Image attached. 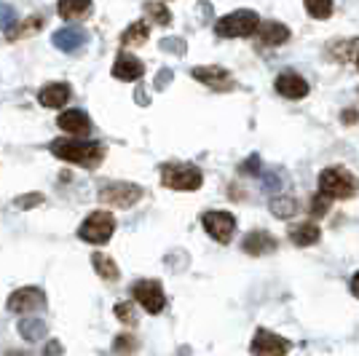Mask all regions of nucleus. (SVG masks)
I'll use <instances>...</instances> for the list:
<instances>
[{
  "mask_svg": "<svg viewBox=\"0 0 359 356\" xmlns=\"http://www.w3.org/2000/svg\"><path fill=\"white\" fill-rule=\"evenodd\" d=\"M48 150L60 158V161L75 163V166H83V169H97L100 163L105 161V145L100 142H83V139H54Z\"/></svg>",
  "mask_w": 359,
  "mask_h": 356,
  "instance_id": "obj_1",
  "label": "nucleus"
},
{
  "mask_svg": "<svg viewBox=\"0 0 359 356\" xmlns=\"http://www.w3.org/2000/svg\"><path fill=\"white\" fill-rule=\"evenodd\" d=\"M319 191L330 198H351V196H357L359 191V179L344 169V166H330L325 169L322 174H319Z\"/></svg>",
  "mask_w": 359,
  "mask_h": 356,
  "instance_id": "obj_2",
  "label": "nucleus"
},
{
  "mask_svg": "<svg viewBox=\"0 0 359 356\" xmlns=\"http://www.w3.org/2000/svg\"><path fill=\"white\" fill-rule=\"evenodd\" d=\"M257 27H260V16L250 8H241V11L223 16L215 25V35L217 38H247V35H255Z\"/></svg>",
  "mask_w": 359,
  "mask_h": 356,
  "instance_id": "obj_3",
  "label": "nucleus"
},
{
  "mask_svg": "<svg viewBox=\"0 0 359 356\" xmlns=\"http://www.w3.org/2000/svg\"><path fill=\"white\" fill-rule=\"evenodd\" d=\"M161 182L169 191H198L204 174L191 163H164L161 166Z\"/></svg>",
  "mask_w": 359,
  "mask_h": 356,
  "instance_id": "obj_4",
  "label": "nucleus"
},
{
  "mask_svg": "<svg viewBox=\"0 0 359 356\" xmlns=\"http://www.w3.org/2000/svg\"><path fill=\"white\" fill-rule=\"evenodd\" d=\"M142 198V188L135 182H110L100 188V201L113 209H129Z\"/></svg>",
  "mask_w": 359,
  "mask_h": 356,
  "instance_id": "obj_5",
  "label": "nucleus"
},
{
  "mask_svg": "<svg viewBox=\"0 0 359 356\" xmlns=\"http://www.w3.org/2000/svg\"><path fill=\"white\" fill-rule=\"evenodd\" d=\"M113 231H116V217L110 212H94L81 223L78 236L83 241H89V244H107Z\"/></svg>",
  "mask_w": 359,
  "mask_h": 356,
  "instance_id": "obj_6",
  "label": "nucleus"
},
{
  "mask_svg": "<svg viewBox=\"0 0 359 356\" xmlns=\"http://www.w3.org/2000/svg\"><path fill=\"white\" fill-rule=\"evenodd\" d=\"M201 225H204V231H207L215 241L228 244V241L233 238V231H236V217H233L231 212H207V214L201 217Z\"/></svg>",
  "mask_w": 359,
  "mask_h": 356,
  "instance_id": "obj_7",
  "label": "nucleus"
},
{
  "mask_svg": "<svg viewBox=\"0 0 359 356\" xmlns=\"http://www.w3.org/2000/svg\"><path fill=\"white\" fill-rule=\"evenodd\" d=\"M132 295L148 313H161L166 308V295L158 282H137Z\"/></svg>",
  "mask_w": 359,
  "mask_h": 356,
  "instance_id": "obj_8",
  "label": "nucleus"
},
{
  "mask_svg": "<svg viewBox=\"0 0 359 356\" xmlns=\"http://www.w3.org/2000/svg\"><path fill=\"white\" fill-rule=\"evenodd\" d=\"M43 306H46V297L38 287H22V289H16L14 295L8 297V311L22 313V316L41 311Z\"/></svg>",
  "mask_w": 359,
  "mask_h": 356,
  "instance_id": "obj_9",
  "label": "nucleus"
},
{
  "mask_svg": "<svg viewBox=\"0 0 359 356\" xmlns=\"http://www.w3.org/2000/svg\"><path fill=\"white\" fill-rule=\"evenodd\" d=\"M198 83H204V86H210L215 91H231L236 86V81H233V75L223 70V67H215V64H207V67H194L191 70Z\"/></svg>",
  "mask_w": 359,
  "mask_h": 356,
  "instance_id": "obj_10",
  "label": "nucleus"
},
{
  "mask_svg": "<svg viewBox=\"0 0 359 356\" xmlns=\"http://www.w3.org/2000/svg\"><path fill=\"white\" fill-rule=\"evenodd\" d=\"M250 351L252 354H287L290 351V343L285 338H279L276 332H271V329H257Z\"/></svg>",
  "mask_w": 359,
  "mask_h": 356,
  "instance_id": "obj_11",
  "label": "nucleus"
},
{
  "mask_svg": "<svg viewBox=\"0 0 359 356\" xmlns=\"http://www.w3.org/2000/svg\"><path fill=\"white\" fill-rule=\"evenodd\" d=\"M57 126L70 137H86L91 132V121L83 110H65L57 118Z\"/></svg>",
  "mask_w": 359,
  "mask_h": 356,
  "instance_id": "obj_12",
  "label": "nucleus"
},
{
  "mask_svg": "<svg viewBox=\"0 0 359 356\" xmlns=\"http://www.w3.org/2000/svg\"><path fill=\"white\" fill-rule=\"evenodd\" d=\"M276 91L287 97V100H303L306 94H309V83H306V78L298 73H282L276 78Z\"/></svg>",
  "mask_w": 359,
  "mask_h": 356,
  "instance_id": "obj_13",
  "label": "nucleus"
},
{
  "mask_svg": "<svg viewBox=\"0 0 359 356\" xmlns=\"http://www.w3.org/2000/svg\"><path fill=\"white\" fill-rule=\"evenodd\" d=\"M276 247H279V241L271 236L269 231H252V233H247V238L241 241V249L247 254H252V257L273 252Z\"/></svg>",
  "mask_w": 359,
  "mask_h": 356,
  "instance_id": "obj_14",
  "label": "nucleus"
},
{
  "mask_svg": "<svg viewBox=\"0 0 359 356\" xmlns=\"http://www.w3.org/2000/svg\"><path fill=\"white\" fill-rule=\"evenodd\" d=\"M145 75V64L132 57V54H118L116 57V64H113V78H118V81H140Z\"/></svg>",
  "mask_w": 359,
  "mask_h": 356,
  "instance_id": "obj_15",
  "label": "nucleus"
},
{
  "mask_svg": "<svg viewBox=\"0 0 359 356\" xmlns=\"http://www.w3.org/2000/svg\"><path fill=\"white\" fill-rule=\"evenodd\" d=\"M54 46L60 48V51H65V54H75L78 48H83V43H86V35H83V30H78V27H65V30L54 32Z\"/></svg>",
  "mask_w": 359,
  "mask_h": 356,
  "instance_id": "obj_16",
  "label": "nucleus"
},
{
  "mask_svg": "<svg viewBox=\"0 0 359 356\" xmlns=\"http://www.w3.org/2000/svg\"><path fill=\"white\" fill-rule=\"evenodd\" d=\"M43 25H46L43 16L32 14V16H27V19H22V22H14V25L6 30V35H8V41H22V38H30L35 32H41Z\"/></svg>",
  "mask_w": 359,
  "mask_h": 356,
  "instance_id": "obj_17",
  "label": "nucleus"
},
{
  "mask_svg": "<svg viewBox=\"0 0 359 356\" xmlns=\"http://www.w3.org/2000/svg\"><path fill=\"white\" fill-rule=\"evenodd\" d=\"M67 100H70V86L67 83H48L38 94V102L43 107H65Z\"/></svg>",
  "mask_w": 359,
  "mask_h": 356,
  "instance_id": "obj_18",
  "label": "nucleus"
},
{
  "mask_svg": "<svg viewBox=\"0 0 359 356\" xmlns=\"http://www.w3.org/2000/svg\"><path fill=\"white\" fill-rule=\"evenodd\" d=\"M257 38L266 46H282L290 41V30H287L285 25H279V22H263L257 27Z\"/></svg>",
  "mask_w": 359,
  "mask_h": 356,
  "instance_id": "obj_19",
  "label": "nucleus"
},
{
  "mask_svg": "<svg viewBox=\"0 0 359 356\" xmlns=\"http://www.w3.org/2000/svg\"><path fill=\"white\" fill-rule=\"evenodd\" d=\"M319 236H322V231L314 223H300L290 228V241L295 247H311V244L319 241Z\"/></svg>",
  "mask_w": 359,
  "mask_h": 356,
  "instance_id": "obj_20",
  "label": "nucleus"
},
{
  "mask_svg": "<svg viewBox=\"0 0 359 356\" xmlns=\"http://www.w3.org/2000/svg\"><path fill=\"white\" fill-rule=\"evenodd\" d=\"M16 329H19V335H22L25 341H30V343H38L46 338V324L41 319H35V316H27V313H25V319L16 324Z\"/></svg>",
  "mask_w": 359,
  "mask_h": 356,
  "instance_id": "obj_21",
  "label": "nucleus"
},
{
  "mask_svg": "<svg viewBox=\"0 0 359 356\" xmlns=\"http://www.w3.org/2000/svg\"><path fill=\"white\" fill-rule=\"evenodd\" d=\"M57 11L62 19H83L91 11V0H60Z\"/></svg>",
  "mask_w": 359,
  "mask_h": 356,
  "instance_id": "obj_22",
  "label": "nucleus"
},
{
  "mask_svg": "<svg viewBox=\"0 0 359 356\" xmlns=\"http://www.w3.org/2000/svg\"><path fill=\"white\" fill-rule=\"evenodd\" d=\"M91 266H94V271L105 279V282H118V266L110 260V257H105L102 252H94L91 254Z\"/></svg>",
  "mask_w": 359,
  "mask_h": 356,
  "instance_id": "obj_23",
  "label": "nucleus"
},
{
  "mask_svg": "<svg viewBox=\"0 0 359 356\" xmlns=\"http://www.w3.org/2000/svg\"><path fill=\"white\" fill-rule=\"evenodd\" d=\"M298 212V201L292 196H279V198H271V214L279 217V220H287Z\"/></svg>",
  "mask_w": 359,
  "mask_h": 356,
  "instance_id": "obj_24",
  "label": "nucleus"
},
{
  "mask_svg": "<svg viewBox=\"0 0 359 356\" xmlns=\"http://www.w3.org/2000/svg\"><path fill=\"white\" fill-rule=\"evenodd\" d=\"M145 38H148V25L145 22H135L132 27H126L121 32V43L123 46H142Z\"/></svg>",
  "mask_w": 359,
  "mask_h": 356,
  "instance_id": "obj_25",
  "label": "nucleus"
},
{
  "mask_svg": "<svg viewBox=\"0 0 359 356\" xmlns=\"http://www.w3.org/2000/svg\"><path fill=\"white\" fill-rule=\"evenodd\" d=\"M303 3H306V11L314 19H330L332 14V0H303Z\"/></svg>",
  "mask_w": 359,
  "mask_h": 356,
  "instance_id": "obj_26",
  "label": "nucleus"
},
{
  "mask_svg": "<svg viewBox=\"0 0 359 356\" xmlns=\"http://www.w3.org/2000/svg\"><path fill=\"white\" fill-rule=\"evenodd\" d=\"M145 14H148L156 25H161V27H166V25L172 22V14L166 11L164 3H145Z\"/></svg>",
  "mask_w": 359,
  "mask_h": 356,
  "instance_id": "obj_27",
  "label": "nucleus"
},
{
  "mask_svg": "<svg viewBox=\"0 0 359 356\" xmlns=\"http://www.w3.org/2000/svg\"><path fill=\"white\" fill-rule=\"evenodd\" d=\"M327 209H330V196H325L322 191H319V196L311 201V214H314V217H325Z\"/></svg>",
  "mask_w": 359,
  "mask_h": 356,
  "instance_id": "obj_28",
  "label": "nucleus"
},
{
  "mask_svg": "<svg viewBox=\"0 0 359 356\" xmlns=\"http://www.w3.org/2000/svg\"><path fill=\"white\" fill-rule=\"evenodd\" d=\"M19 209H30V207H38V204H43V196L41 193H30V196H19L14 201Z\"/></svg>",
  "mask_w": 359,
  "mask_h": 356,
  "instance_id": "obj_29",
  "label": "nucleus"
},
{
  "mask_svg": "<svg viewBox=\"0 0 359 356\" xmlns=\"http://www.w3.org/2000/svg\"><path fill=\"white\" fill-rule=\"evenodd\" d=\"M116 316H118L123 324H135L137 322L135 311H132V306H129V303H118V306H116Z\"/></svg>",
  "mask_w": 359,
  "mask_h": 356,
  "instance_id": "obj_30",
  "label": "nucleus"
},
{
  "mask_svg": "<svg viewBox=\"0 0 359 356\" xmlns=\"http://www.w3.org/2000/svg\"><path fill=\"white\" fill-rule=\"evenodd\" d=\"M14 22H16L14 8H11V6H0V27H3V30H8Z\"/></svg>",
  "mask_w": 359,
  "mask_h": 356,
  "instance_id": "obj_31",
  "label": "nucleus"
},
{
  "mask_svg": "<svg viewBox=\"0 0 359 356\" xmlns=\"http://www.w3.org/2000/svg\"><path fill=\"white\" fill-rule=\"evenodd\" d=\"M113 348H116V351H135L137 343L132 341V335H118L116 343H113Z\"/></svg>",
  "mask_w": 359,
  "mask_h": 356,
  "instance_id": "obj_32",
  "label": "nucleus"
},
{
  "mask_svg": "<svg viewBox=\"0 0 359 356\" xmlns=\"http://www.w3.org/2000/svg\"><path fill=\"white\" fill-rule=\"evenodd\" d=\"M161 48H164V51L182 54V51H185V43H182V41H161Z\"/></svg>",
  "mask_w": 359,
  "mask_h": 356,
  "instance_id": "obj_33",
  "label": "nucleus"
},
{
  "mask_svg": "<svg viewBox=\"0 0 359 356\" xmlns=\"http://www.w3.org/2000/svg\"><path fill=\"white\" fill-rule=\"evenodd\" d=\"M257 169H260V158L257 156H252L250 161L241 166V172H247V174H257Z\"/></svg>",
  "mask_w": 359,
  "mask_h": 356,
  "instance_id": "obj_34",
  "label": "nucleus"
},
{
  "mask_svg": "<svg viewBox=\"0 0 359 356\" xmlns=\"http://www.w3.org/2000/svg\"><path fill=\"white\" fill-rule=\"evenodd\" d=\"M279 185H282V179H279V172H276V174H269V177H266V191H276Z\"/></svg>",
  "mask_w": 359,
  "mask_h": 356,
  "instance_id": "obj_35",
  "label": "nucleus"
},
{
  "mask_svg": "<svg viewBox=\"0 0 359 356\" xmlns=\"http://www.w3.org/2000/svg\"><path fill=\"white\" fill-rule=\"evenodd\" d=\"M341 118H344V123H354V121L359 118V113L357 110H344V116H341Z\"/></svg>",
  "mask_w": 359,
  "mask_h": 356,
  "instance_id": "obj_36",
  "label": "nucleus"
},
{
  "mask_svg": "<svg viewBox=\"0 0 359 356\" xmlns=\"http://www.w3.org/2000/svg\"><path fill=\"white\" fill-rule=\"evenodd\" d=\"M351 292L359 297V271L354 273V279H351Z\"/></svg>",
  "mask_w": 359,
  "mask_h": 356,
  "instance_id": "obj_37",
  "label": "nucleus"
},
{
  "mask_svg": "<svg viewBox=\"0 0 359 356\" xmlns=\"http://www.w3.org/2000/svg\"><path fill=\"white\" fill-rule=\"evenodd\" d=\"M169 75H172V73H169V70H164V73L158 75V89H161V86H164V83H166V78H169Z\"/></svg>",
  "mask_w": 359,
  "mask_h": 356,
  "instance_id": "obj_38",
  "label": "nucleus"
},
{
  "mask_svg": "<svg viewBox=\"0 0 359 356\" xmlns=\"http://www.w3.org/2000/svg\"><path fill=\"white\" fill-rule=\"evenodd\" d=\"M357 67H359V54H357Z\"/></svg>",
  "mask_w": 359,
  "mask_h": 356,
  "instance_id": "obj_39",
  "label": "nucleus"
}]
</instances>
